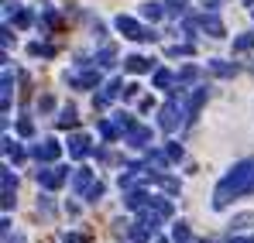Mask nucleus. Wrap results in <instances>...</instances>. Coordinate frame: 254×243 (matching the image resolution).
Wrapping results in <instances>:
<instances>
[{
	"mask_svg": "<svg viewBox=\"0 0 254 243\" xmlns=\"http://www.w3.org/2000/svg\"><path fill=\"white\" fill-rule=\"evenodd\" d=\"M179 120H182V110H179V103H175V99H169V103L162 106V127H165V130H175Z\"/></svg>",
	"mask_w": 254,
	"mask_h": 243,
	"instance_id": "nucleus-4",
	"label": "nucleus"
},
{
	"mask_svg": "<svg viewBox=\"0 0 254 243\" xmlns=\"http://www.w3.org/2000/svg\"><path fill=\"white\" fill-rule=\"evenodd\" d=\"M72 86H86V89H93V86H100V72H79V76H69Z\"/></svg>",
	"mask_w": 254,
	"mask_h": 243,
	"instance_id": "nucleus-9",
	"label": "nucleus"
},
{
	"mask_svg": "<svg viewBox=\"0 0 254 243\" xmlns=\"http://www.w3.org/2000/svg\"><path fill=\"white\" fill-rule=\"evenodd\" d=\"M203 243H210V240H203Z\"/></svg>",
	"mask_w": 254,
	"mask_h": 243,
	"instance_id": "nucleus-23",
	"label": "nucleus"
},
{
	"mask_svg": "<svg viewBox=\"0 0 254 243\" xmlns=\"http://www.w3.org/2000/svg\"><path fill=\"white\" fill-rule=\"evenodd\" d=\"M172 82H179V79L172 76L169 69H158V72H155V86H158V89H169Z\"/></svg>",
	"mask_w": 254,
	"mask_h": 243,
	"instance_id": "nucleus-12",
	"label": "nucleus"
},
{
	"mask_svg": "<svg viewBox=\"0 0 254 243\" xmlns=\"http://www.w3.org/2000/svg\"><path fill=\"white\" fill-rule=\"evenodd\" d=\"M251 48H254V35H241L234 41V51H251Z\"/></svg>",
	"mask_w": 254,
	"mask_h": 243,
	"instance_id": "nucleus-16",
	"label": "nucleus"
},
{
	"mask_svg": "<svg viewBox=\"0 0 254 243\" xmlns=\"http://www.w3.org/2000/svg\"><path fill=\"white\" fill-rule=\"evenodd\" d=\"M158 243H165V240H158Z\"/></svg>",
	"mask_w": 254,
	"mask_h": 243,
	"instance_id": "nucleus-24",
	"label": "nucleus"
},
{
	"mask_svg": "<svg viewBox=\"0 0 254 243\" xmlns=\"http://www.w3.org/2000/svg\"><path fill=\"white\" fill-rule=\"evenodd\" d=\"M127 69H130V72H148V69H151V62H148V58H141V55H130V58H127Z\"/></svg>",
	"mask_w": 254,
	"mask_h": 243,
	"instance_id": "nucleus-11",
	"label": "nucleus"
},
{
	"mask_svg": "<svg viewBox=\"0 0 254 243\" xmlns=\"http://www.w3.org/2000/svg\"><path fill=\"white\" fill-rule=\"evenodd\" d=\"M59 123H62V127H76V110H72V106H69V110H62V117H59Z\"/></svg>",
	"mask_w": 254,
	"mask_h": 243,
	"instance_id": "nucleus-17",
	"label": "nucleus"
},
{
	"mask_svg": "<svg viewBox=\"0 0 254 243\" xmlns=\"http://www.w3.org/2000/svg\"><path fill=\"white\" fill-rule=\"evenodd\" d=\"M127 144H134V147L151 144V130H148V127H141V123H134V127L127 130Z\"/></svg>",
	"mask_w": 254,
	"mask_h": 243,
	"instance_id": "nucleus-5",
	"label": "nucleus"
},
{
	"mask_svg": "<svg viewBox=\"0 0 254 243\" xmlns=\"http://www.w3.org/2000/svg\"><path fill=\"white\" fill-rule=\"evenodd\" d=\"M62 243H86V237H79V233H65V240Z\"/></svg>",
	"mask_w": 254,
	"mask_h": 243,
	"instance_id": "nucleus-21",
	"label": "nucleus"
},
{
	"mask_svg": "<svg viewBox=\"0 0 254 243\" xmlns=\"http://www.w3.org/2000/svg\"><path fill=\"white\" fill-rule=\"evenodd\" d=\"M96 62H100V65H114V48H110V45H107V48H100Z\"/></svg>",
	"mask_w": 254,
	"mask_h": 243,
	"instance_id": "nucleus-18",
	"label": "nucleus"
},
{
	"mask_svg": "<svg viewBox=\"0 0 254 243\" xmlns=\"http://www.w3.org/2000/svg\"><path fill=\"white\" fill-rule=\"evenodd\" d=\"M199 24L210 31L213 38H220V35H223V24H220V17H216V14H203V17H199Z\"/></svg>",
	"mask_w": 254,
	"mask_h": 243,
	"instance_id": "nucleus-10",
	"label": "nucleus"
},
{
	"mask_svg": "<svg viewBox=\"0 0 254 243\" xmlns=\"http://www.w3.org/2000/svg\"><path fill=\"white\" fill-rule=\"evenodd\" d=\"M244 192H254V158L248 161H241L220 185H216V195H213V205L216 209H223V205L230 202V199H237V195H244Z\"/></svg>",
	"mask_w": 254,
	"mask_h": 243,
	"instance_id": "nucleus-1",
	"label": "nucleus"
},
{
	"mask_svg": "<svg viewBox=\"0 0 254 243\" xmlns=\"http://www.w3.org/2000/svg\"><path fill=\"white\" fill-rule=\"evenodd\" d=\"M210 69L216 76H234L237 72V65H230V62H210Z\"/></svg>",
	"mask_w": 254,
	"mask_h": 243,
	"instance_id": "nucleus-14",
	"label": "nucleus"
},
{
	"mask_svg": "<svg viewBox=\"0 0 254 243\" xmlns=\"http://www.w3.org/2000/svg\"><path fill=\"white\" fill-rule=\"evenodd\" d=\"M117 31H121L124 38H134V41H155V38H158L155 31H148V28H141V24H137L134 17H124V14L117 17Z\"/></svg>",
	"mask_w": 254,
	"mask_h": 243,
	"instance_id": "nucleus-2",
	"label": "nucleus"
},
{
	"mask_svg": "<svg viewBox=\"0 0 254 243\" xmlns=\"http://www.w3.org/2000/svg\"><path fill=\"white\" fill-rule=\"evenodd\" d=\"M172 240H175V243H189V240H192V233H189V226H186V223H179V226L172 230Z\"/></svg>",
	"mask_w": 254,
	"mask_h": 243,
	"instance_id": "nucleus-13",
	"label": "nucleus"
},
{
	"mask_svg": "<svg viewBox=\"0 0 254 243\" xmlns=\"http://www.w3.org/2000/svg\"><path fill=\"white\" fill-rule=\"evenodd\" d=\"M165 154H169V161H179V158H182V147H179V144H169Z\"/></svg>",
	"mask_w": 254,
	"mask_h": 243,
	"instance_id": "nucleus-20",
	"label": "nucleus"
},
{
	"mask_svg": "<svg viewBox=\"0 0 254 243\" xmlns=\"http://www.w3.org/2000/svg\"><path fill=\"white\" fill-rule=\"evenodd\" d=\"M69 154H72V158H86V154H89V137L76 134V137L69 141Z\"/></svg>",
	"mask_w": 254,
	"mask_h": 243,
	"instance_id": "nucleus-8",
	"label": "nucleus"
},
{
	"mask_svg": "<svg viewBox=\"0 0 254 243\" xmlns=\"http://www.w3.org/2000/svg\"><path fill=\"white\" fill-rule=\"evenodd\" d=\"M59 151H62V147H59L55 141H45V144L35 147V158H38V161H55V158H59Z\"/></svg>",
	"mask_w": 254,
	"mask_h": 243,
	"instance_id": "nucleus-7",
	"label": "nucleus"
},
{
	"mask_svg": "<svg viewBox=\"0 0 254 243\" xmlns=\"http://www.w3.org/2000/svg\"><path fill=\"white\" fill-rule=\"evenodd\" d=\"M72 185H76V192H79V195H89V189L96 185V182H93V171L79 168V171H76V178H72Z\"/></svg>",
	"mask_w": 254,
	"mask_h": 243,
	"instance_id": "nucleus-6",
	"label": "nucleus"
},
{
	"mask_svg": "<svg viewBox=\"0 0 254 243\" xmlns=\"http://www.w3.org/2000/svg\"><path fill=\"white\" fill-rule=\"evenodd\" d=\"M65 178H69L65 168H45V171H38V182H42L45 189H59Z\"/></svg>",
	"mask_w": 254,
	"mask_h": 243,
	"instance_id": "nucleus-3",
	"label": "nucleus"
},
{
	"mask_svg": "<svg viewBox=\"0 0 254 243\" xmlns=\"http://www.w3.org/2000/svg\"><path fill=\"white\" fill-rule=\"evenodd\" d=\"M162 7H165V3H144V10H141V14H144V17H151V21H158V17L165 14Z\"/></svg>",
	"mask_w": 254,
	"mask_h": 243,
	"instance_id": "nucleus-15",
	"label": "nucleus"
},
{
	"mask_svg": "<svg viewBox=\"0 0 254 243\" xmlns=\"http://www.w3.org/2000/svg\"><path fill=\"white\" fill-rule=\"evenodd\" d=\"M244 3H254V0H244Z\"/></svg>",
	"mask_w": 254,
	"mask_h": 243,
	"instance_id": "nucleus-22",
	"label": "nucleus"
},
{
	"mask_svg": "<svg viewBox=\"0 0 254 243\" xmlns=\"http://www.w3.org/2000/svg\"><path fill=\"white\" fill-rule=\"evenodd\" d=\"M28 21H31L28 10H17V14H14V24H17V28H28Z\"/></svg>",
	"mask_w": 254,
	"mask_h": 243,
	"instance_id": "nucleus-19",
	"label": "nucleus"
}]
</instances>
